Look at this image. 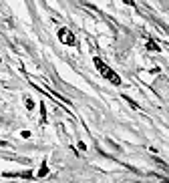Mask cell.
<instances>
[{"mask_svg":"<svg viewBox=\"0 0 169 183\" xmlns=\"http://www.w3.org/2000/svg\"><path fill=\"white\" fill-rule=\"evenodd\" d=\"M93 63H95V67L99 68V71H101V75L107 79V81H111L113 85H121V77L117 75L115 71H113V68H109V67H107V64L103 63V60H101L99 57H95V60H93Z\"/></svg>","mask_w":169,"mask_h":183,"instance_id":"6da1fadb","label":"cell"},{"mask_svg":"<svg viewBox=\"0 0 169 183\" xmlns=\"http://www.w3.org/2000/svg\"><path fill=\"white\" fill-rule=\"evenodd\" d=\"M58 38H61V42H64V44H77V38H75V34L71 32V30H67V28H61L58 30Z\"/></svg>","mask_w":169,"mask_h":183,"instance_id":"7a4b0ae2","label":"cell"},{"mask_svg":"<svg viewBox=\"0 0 169 183\" xmlns=\"http://www.w3.org/2000/svg\"><path fill=\"white\" fill-rule=\"evenodd\" d=\"M4 177H22V179H32L30 171H24V173H4Z\"/></svg>","mask_w":169,"mask_h":183,"instance_id":"3957f363","label":"cell"},{"mask_svg":"<svg viewBox=\"0 0 169 183\" xmlns=\"http://www.w3.org/2000/svg\"><path fill=\"white\" fill-rule=\"evenodd\" d=\"M147 50H151V53H157V50H159V44L153 42V40H149V42H147Z\"/></svg>","mask_w":169,"mask_h":183,"instance_id":"277c9868","label":"cell"},{"mask_svg":"<svg viewBox=\"0 0 169 183\" xmlns=\"http://www.w3.org/2000/svg\"><path fill=\"white\" fill-rule=\"evenodd\" d=\"M46 173H48V167H46V163H42L40 165V171H39V177H44Z\"/></svg>","mask_w":169,"mask_h":183,"instance_id":"5b68a950","label":"cell"},{"mask_svg":"<svg viewBox=\"0 0 169 183\" xmlns=\"http://www.w3.org/2000/svg\"><path fill=\"white\" fill-rule=\"evenodd\" d=\"M123 99H125V101L129 103V105L133 107V109H139V105H137V103H133V99H129V97H127V95H123Z\"/></svg>","mask_w":169,"mask_h":183,"instance_id":"8992f818","label":"cell"},{"mask_svg":"<svg viewBox=\"0 0 169 183\" xmlns=\"http://www.w3.org/2000/svg\"><path fill=\"white\" fill-rule=\"evenodd\" d=\"M40 113H42V123L46 121V109H44V103H40Z\"/></svg>","mask_w":169,"mask_h":183,"instance_id":"52a82bcc","label":"cell"},{"mask_svg":"<svg viewBox=\"0 0 169 183\" xmlns=\"http://www.w3.org/2000/svg\"><path fill=\"white\" fill-rule=\"evenodd\" d=\"M26 107H28V109H32V107H34V103L30 101V99H26Z\"/></svg>","mask_w":169,"mask_h":183,"instance_id":"ba28073f","label":"cell"}]
</instances>
